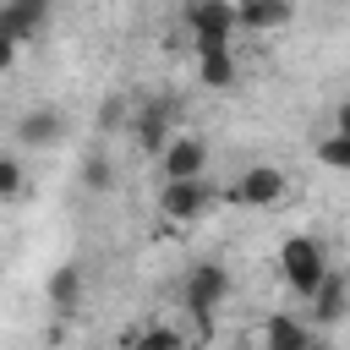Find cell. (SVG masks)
Instances as JSON below:
<instances>
[{
  "instance_id": "obj_1",
  "label": "cell",
  "mask_w": 350,
  "mask_h": 350,
  "mask_svg": "<svg viewBox=\"0 0 350 350\" xmlns=\"http://www.w3.org/2000/svg\"><path fill=\"white\" fill-rule=\"evenodd\" d=\"M279 268H284V284H290L301 301H312L317 284L334 273L328 257H323V241H312V235H290V241L279 246Z\"/></svg>"
},
{
  "instance_id": "obj_2",
  "label": "cell",
  "mask_w": 350,
  "mask_h": 350,
  "mask_svg": "<svg viewBox=\"0 0 350 350\" xmlns=\"http://www.w3.org/2000/svg\"><path fill=\"white\" fill-rule=\"evenodd\" d=\"M224 295H230V273H224L219 262H197V268L186 273V284H180V306L197 317L202 334L213 328V312L224 306Z\"/></svg>"
},
{
  "instance_id": "obj_3",
  "label": "cell",
  "mask_w": 350,
  "mask_h": 350,
  "mask_svg": "<svg viewBox=\"0 0 350 350\" xmlns=\"http://www.w3.org/2000/svg\"><path fill=\"white\" fill-rule=\"evenodd\" d=\"M186 27H191V49H213V44H230V33L241 27V11L235 0H197L186 5Z\"/></svg>"
},
{
  "instance_id": "obj_4",
  "label": "cell",
  "mask_w": 350,
  "mask_h": 350,
  "mask_svg": "<svg viewBox=\"0 0 350 350\" xmlns=\"http://www.w3.org/2000/svg\"><path fill=\"white\" fill-rule=\"evenodd\" d=\"M44 22H49V0H5V16H0V66H11L16 60V49L33 38V33H44Z\"/></svg>"
},
{
  "instance_id": "obj_5",
  "label": "cell",
  "mask_w": 350,
  "mask_h": 350,
  "mask_svg": "<svg viewBox=\"0 0 350 350\" xmlns=\"http://www.w3.org/2000/svg\"><path fill=\"white\" fill-rule=\"evenodd\" d=\"M175 98H153V104H142L137 115H131V131H137V148L142 153H164L170 142H175Z\"/></svg>"
},
{
  "instance_id": "obj_6",
  "label": "cell",
  "mask_w": 350,
  "mask_h": 350,
  "mask_svg": "<svg viewBox=\"0 0 350 350\" xmlns=\"http://www.w3.org/2000/svg\"><path fill=\"white\" fill-rule=\"evenodd\" d=\"M284 186H290V180H284V170H279V164H252V170H246L224 197H230V202H241V208H273V202L284 197Z\"/></svg>"
},
{
  "instance_id": "obj_7",
  "label": "cell",
  "mask_w": 350,
  "mask_h": 350,
  "mask_svg": "<svg viewBox=\"0 0 350 350\" xmlns=\"http://www.w3.org/2000/svg\"><path fill=\"white\" fill-rule=\"evenodd\" d=\"M213 202V186L197 175V180H164V191H159V213L164 219H175V224H191V219H202V208Z\"/></svg>"
},
{
  "instance_id": "obj_8",
  "label": "cell",
  "mask_w": 350,
  "mask_h": 350,
  "mask_svg": "<svg viewBox=\"0 0 350 350\" xmlns=\"http://www.w3.org/2000/svg\"><path fill=\"white\" fill-rule=\"evenodd\" d=\"M159 159H164V180H197L208 170V142L191 137V131H175V142Z\"/></svg>"
},
{
  "instance_id": "obj_9",
  "label": "cell",
  "mask_w": 350,
  "mask_h": 350,
  "mask_svg": "<svg viewBox=\"0 0 350 350\" xmlns=\"http://www.w3.org/2000/svg\"><path fill=\"white\" fill-rule=\"evenodd\" d=\"M60 137H66V115L49 109V104H33V109L16 120V142H22V148H55Z\"/></svg>"
},
{
  "instance_id": "obj_10",
  "label": "cell",
  "mask_w": 350,
  "mask_h": 350,
  "mask_svg": "<svg viewBox=\"0 0 350 350\" xmlns=\"http://www.w3.org/2000/svg\"><path fill=\"white\" fill-rule=\"evenodd\" d=\"M246 33H279L295 22V0H235Z\"/></svg>"
},
{
  "instance_id": "obj_11",
  "label": "cell",
  "mask_w": 350,
  "mask_h": 350,
  "mask_svg": "<svg viewBox=\"0 0 350 350\" xmlns=\"http://www.w3.org/2000/svg\"><path fill=\"white\" fill-rule=\"evenodd\" d=\"M317 334L301 323V317H290V312H273L268 323H262V350H306Z\"/></svg>"
},
{
  "instance_id": "obj_12",
  "label": "cell",
  "mask_w": 350,
  "mask_h": 350,
  "mask_svg": "<svg viewBox=\"0 0 350 350\" xmlns=\"http://www.w3.org/2000/svg\"><path fill=\"white\" fill-rule=\"evenodd\" d=\"M306 306H312V323H317V328H334V323L345 317V306H350V290H345V279H339V273H328Z\"/></svg>"
},
{
  "instance_id": "obj_13",
  "label": "cell",
  "mask_w": 350,
  "mask_h": 350,
  "mask_svg": "<svg viewBox=\"0 0 350 350\" xmlns=\"http://www.w3.org/2000/svg\"><path fill=\"white\" fill-rule=\"evenodd\" d=\"M82 290H88V284H82V268H77V262H60V268L49 273V306H55V312H77V306H82Z\"/></svg>"
},
{
  "instance_id": "obj_14",
  "label": "cell",
  "mask_w": 350,
  "mask_h": 350,
  "mask_svg": "<svg viewBox=\"0 0 350 350\" xmlns=\"http://www.w3.org/2000/svg\"><path fill=\"white\" fill-rule=\"evenodd\" d=\"M197 77H202V88H235V60H230V44L197 49Z\"/></svg>"
},
{
  "instance_id": "obj_15",
  "label": "cell",
  "mask_w": 350,
  "mask_h": 350,
  "mask_svg": "<svg viewBox=\"0 0 350 350\" xmlns=\"http://www.w3.org/2000/svg\"><path fill=\"white\" fill-rule=\"evenodd\" d=\"M120 345H126V350H180V334H175L170 323H153V328H137V334H126Z\"/></svg>"
},
{
  "instance_id": "obj_16",
  "label": "cell",
  "mask_w": 350,
  "mask_h": 350,
  "mask_svg": "<svg viewBox=\"0 0 350 350\" xmlns=\"http://www.w3.org/2000/svg\"><path fill=\"white\" fill-rule=\"evenodd\" d=\"M77 180H82L88 191H109V186H115V164H109L104 153H88L82 170H77Z\"/></svg>"
},
{
  "instance_id": "obj_17",
  "label": "cell",
  "mask_w": 350,
  "mask_h": 350,
  "mask_svg": "<svg viewBox=\"0 0 350 350\" xmlns=\"http://www.w3.org/2000/svg\"><path fill=\"white\" fill-rule=\"evenodd\" d=\"M317 164H328V170H345V175H350V137H345V131H328V137L317 142Z\"/></svg>"
},
{
  "instance_id": "obj_18",
  "label": "cell",
  "mask_w": 350,
  "mask_h": 350,
  "mask_svg": "<svg viewBox=\"0 0 350 350\" xmlns=\"http://www.w3.org/2000/svg\"><path fill=\"white\" fill-rule=\"evenodd\" d=\"M0 197L11 202V197H22V159L16 153H5L0 159Z\"/></svg>"
},
{
  "instance_id": "obj_19",
  "label": "cell",
  "mask_w": 350,
  "mask_h": 350,
  "mask_svg": "<svg viewBox=\"0 0 350 350\" xmlns=\"http://www.w3.org/2000/svg\"><path fill=\"white\" fill-rule=\"evenodd\" d=\"M120 120H126V98L115 93V98H104V109H98V126H104V131H115Z\"/></svg>"
},
{
  "instance_id": "obj_20",
  "label": "cell",
  "mask_w": 350,
  "mask_h": 350,
  "mask_svg": "<svg viewBox=\"0 0 350 350\" xmlns=\"http://www.w3.org/2000/svg\"><path fill=\"white\" fill-rule=\"evenodd\" d=\"M334 131L350 137V98H339V109H334Z\"/></svg>"
},
{
  "instance_id": "obj_21",
  "label": "cell",
  "mask_w": 350,
  "mask_h": 350,
  "mask_svg": "<svg viewBox=\"0 0 350 350\" xmlns=\"http://www.w3.org/2000/svg\"><path fill=\"white\" fill-rule=\"evenodd\" d=\"M306 350H328V345H323V339H312V345H306Z\"/></svg>"
}]
</instances>
